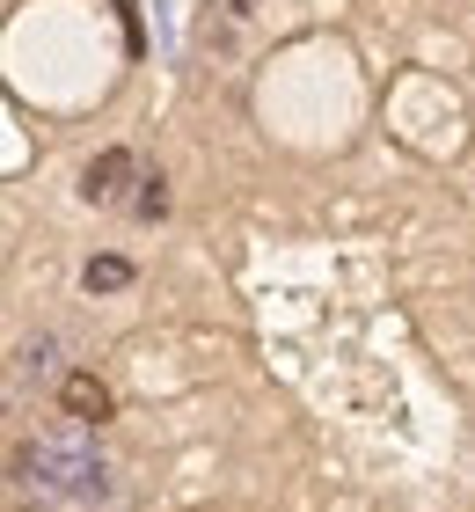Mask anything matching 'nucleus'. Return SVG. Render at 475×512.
<instances>
[{
    "instance_id": "nucleus-6",
    "label": "nucleus",
    "mask_w": 475,
    "mask_h": 512,
    "mask_svg": "<svg viewBox=\"0 0 475 512\" xmlns=\"http://www.w3.org/2000/svg\"><path fill=\"white\" fill-rule=\"evenodd\" d=\"M132 213H139V220H169V183H161V176H139Z\"/></svg>"
},
{
    "instance_id": "nucleus-4",
    "label": "nucleus",
    "mask_w": 475,
    "mask_h": 512,
    "mask_svg": "<svg viewBox=\"0 0 475 512\" xmlns=\"http://www.w3.org/2000/svg\"><path fill=\"white\" fill-rule=\"evenodd\" d=\"M59 366V337H22L15 344V381H44Z\"/></svg>"
},
{
    "instance_id": "nucleus-2",
    "label": "nucleus",
    "mask_w": 475,
    "mask_h": 512,
    "mask_svg": "<svg viewBox=\"0 0 475 512\" xmlns=\"http://www.w3.org/2000/svg\"><path fill=\"white\" fill-rule=\"evenodd\" d=\"M132 154L125 147H103V154H88V169H81V198L88 205H125V191H132Z\"/></svg>"
},
{
    "instance_id": "nucleus-3",
    "label": "nucleus",
    "mask_w": 475,
    "mask_h": 512,
    "mask_svg": "<svg viewBox=\"0 0 475 512\" xmlns=\"http://www.w3.org/2000/svg\"><path fill=\"white\" fill-rule=\"evenodd\" d=\"M59 410L74 417V425H103V417H117V395H110V381L103 374H59Z\"/></svg>"
},
{
    "instance_id": "nucleus-1",
    "label": "nucleus",
    "mask_w": 475,
    "mask_h": 512,
    "mask_svg": "<svg viewBox=\"0 0 475 512\" xmlns=\"http://www.w3.org/2000/svg\"><path fill=\"white\" fill-rule=\"evenodd\" d=\"M15 476L22 483H44V491H59V498H103V454H95V439H88V425H74V432H52V439H37V447H22L15 454Z\"/></svg>"
},
{
    "instance_id": "nucleus-5",
    "label": "nucleus",
    "mask_w": 475,
    "mask_h": 512,
    "mask_svg": "<svg viewBox=\"0 0 475 512\" xmlns=\"http://www.w3.org/2000/svg\"><path fill=\"white\" fill-rule=\"evenodd\" d=\"M81 286H88V293H125V286H132V264H125V256H88Z\"/></svg>"
}]
</instances>
